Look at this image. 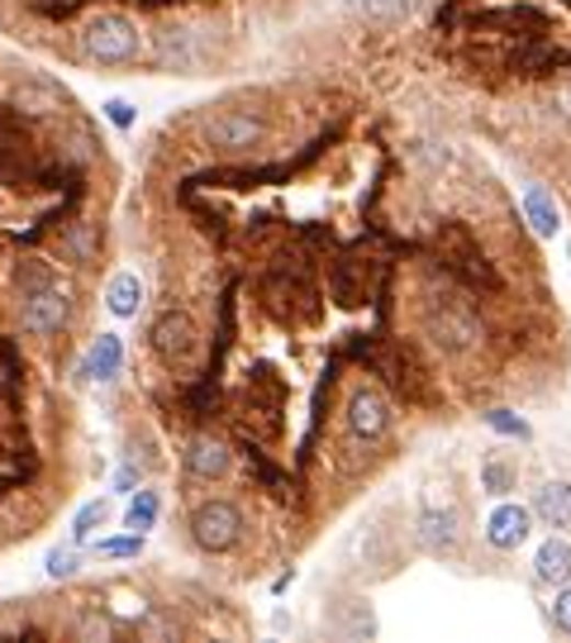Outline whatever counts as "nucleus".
<instances>
[{
    "mask_svg": "<svg viewBox=\"0 0 571 643\" xmlns=\"http://www.w3.org/2000/svg\"><path fill=\"white\" fill-rule=\"evenodd\" d=\"M120 367H124V339L120 334H100L91 343V353H86V363H81V381H110V377H120Z\"/></svg>",
    "mask_w": 571,
    "mask_h": 643,
    "instance_id": "4468645a",
    "label": "nucleus"
},
{
    "mask_svg": "<svg viewBox=\"0 0 571 643\" xmlns=\"http://www.w3.org/2000/svg\"><path fill=\"white\" fill-rule=\"evenodd\" d=\"M557 106H562L557 114H562V120H571V86H567V91H557Z\"/></svg>",
    "mask_w": 571,
    "mask_h": 643,
    "instance_id": "bb28decb",
    "label": "nucleus"
},
{
    "mask_svg": "<svg viewBox=\"0 0 571 643\" xmlns=\"http://www.w3.org/2000/svg\"><path fill=\"white\" fill-rule=\"evenodd\" d=\"M485 424H491L495 434H505V439H519V443H528V439H534V424H528L524 414H514V410H491V414H485Z\"/></svg>",
    "mask_w": 571,
    "mask_h": 643,
    "instance_id": "4be33fe9",
    "label": "nucleus"
},
{
    "mask_svg": "<svg viewBox=\"0 0 571 643\" xmlns=\"http://www.w3.org/2000/svg\"><path fill=\"white\" fill-rule=\"evenodd\" d=\"M134 486H138V472H134V467H120V472H114V491H120V496H134Z\"/></svg>",
    "mask_w": 571,
    "mask_h": 643,
    "instance_id": "a878e982",
    "label": "nucleus"
},
{
    "mask_svg": "<svg viewBox=\"0 0 571 643\" xmlns=\"http://www.w3.org/2000/svg\"><path fill=\"white\" fill-rule=\"evenodd\" d=\"M100 114H105V120L120 129V134H128V129L138 124V106H134V100H124V96H110L105 106H100Z\"/></svg>",
    "mask_w": 571,
    "mask_h": 643,
    "instance_id": "5701e85b",
    "label": "nucleus"
},
{
    "mask_svg": "<svg viewBox=\"0 0 571 643\" xmlns=\"http://www.w3.org/2000/svg\"><path fill=\"white\" fill-rule=\"evenodd\" d=\"M391 429V400H385L377 386H357L348 396V434L352 439H381Z\"/></svg>",
    "mask_w": 571,
    "mask_h": 643,
    "instance_id": "6e6552de",
    "label": "nucleus"
},
{
    "mask_svg": "<svg viewBox=\"0 0 571 643\" xmlns=\"http://www.w3.org/2000/svg\"><path fill=\"white\" fill-rule=\"evenodd\" d=\"M548 624L557 629V634L571 639V581L557 586V596H552V606H548Z\"/></svg>",
    "mask_w": 571,
    "mask_h": 643,
    "instance_id": "b1692460",
    "label": "nucleus"
},
{
    "mask_svg": "<svg viewBox=\"0 0 571 643\" xmlns=\"http://www.w3.org/2000/svg\"><path fill=\"white\" fill-rule=\"evenodd\" d=\"M77 567H81V557H77V543H53V548L43 553V572H48L53 581H63V577H77Z\"/></svg>",
    "mask_w": 571,
    "mask_h": 643,
    "instance_id": "aec40b11",
    "label": "nucleus"
},
{
    "mask_svg": "<svg viewBox=\"0 0 571 643\" xmlns=\"http://www.w3.org/2000/svg\"><path fill=\"white\" fill-rule=\"evenodd\" d=\"M143 553V534H114V539H96V557H110V563H120V557H138Z\"/></svg>",
    "mask_w": 571,
    "mask_h": 643,
    "instance_id": "412c9836",
    "label": "nucleus"
},
{
    "mask_svg": "<svg viewBox=\"0 0 571 643\" xmlns=\"http://www.w3.org/2000/svg\"><path fill=\"white\" fill-rule=\"evenodd\" d=\"M228 467H234V453H228L224 439L214 434H195L191 443H186V472L200 481H224Z\"/></svg>",
    "mask_w": 571,
    "mask_h": 643,
    "instance_id": "9b49d317",
    "label": "nucleus"
},
{
    "mask_svg": "<svg viewBox=\"0 0 571 643\" xmlns=\"http://www.w3.org/2000/svg\"><path fill=\"white\" fill-rule=\"evenodd\" d=\"M414 10H419V0H362V14L377 24H405L414 20Z\"/></svg>",
    "mask_w": 571,
    "mask_h": 643,
    "instance_id": "6ab92c4d",
    "label": "nucleus"
},
{
    "mask_svg": "<svg viewBox=\"0 0 571 643\" xmlns=\"http://www.w3.org/2000/svg\"><path fill=\"white\" fill-rule=\"evenodd\" d=\"M519 210H524V220H528V229H534L538 239H557V234H562V210H557V200L542 191V186H524Z\"/></svg>",
    "mask_w": 571,
    "mask_h": 643,
    "instance_id": "ddd939ff",
    "label": "nucleus"
},
{
    "mask_svg": "<svg viewBox=\"0 0 571 643\" xmlns=\"http://www.w3.org/2000/svg\"><path fill=\"white\" fill-rule=\"evenodd\" d=\"M153 48H157V63H163V67H177V71H191V67L200 63L191 29H163Z\"/></svg>",
    "mask_w": 571,
    "mask_h": 643,
    "instance_id": "dca6fc26",
    "label": "nucleus"
},
{
    "mask_svg": "<svg viewBox=\"0 0 571 643\" xmlns=\"http://www.w3.org/2000/svg\"><path fill=\"white\" fill-rule=\"evenodd\" d=\"M191 539L205 553H228L243 539V510L234 500H205V506H195V514H191Z\"/></svg>",
    "mask_w": 571,
    "mask_h": 643,
    "instance_id": "f03ea898",
    "label": "nucleus"
},
{
    "mask_svg": "<svg viewBox=\"0 0 571 643\" xmlns=\"http://www.w3.org/2000/svg\"><path fill=\"white\" fill-rule=\"evenodd\" d=\"M105 310L114 314V320H134V314L143 310V281H138V271H114L110 286H105Z\"/></svg>",
    "mask_w": 571,
    "mask_h": 643,
    "instance_id": "2eb2a0df",
    "label": "nucleus"
},
{
    "mask_svg": "<svg viewBox=\"0 0 571 643\" xmlns=\"http://www.w3.org/2000/svg\"><path fill=\"white\" fill-rule=\"evenodd\" d=\"M157 514H163V496L148 491V486H138V491L128 496V506H124V529H134V534H148V529L157 524Z\"/></svg>",
    "mask_w": 571,
    "mask_h": 643,
    "instance_id": "a211bd4d",
    "label": "nucleus"
},
{
    "mask_svg": "<svg viewBox=\"0 0 571 643\" xmlns=\"http://www.w3.org/2000/svg\"><path fill=\"white\" fill-rule=\"evenodd\" d=\"M267 138V120L248 110H220L205 120V143L220 153H253Z\"/></svg>",
    "mask_w": 571,
    "mask_h": 643,
    "instance_id": "7ed1b4c3",
    "label": "nucleus"
},
{
    "mask_svg": "<svg viewBox=\"0 0 571 643\" xmlns=\"http://www.w3.org/2000/svg\"><path fill=\"white\" fill-rule=\"evenodd\" d=\"M534 581L548 586V591L571 581V539L562 534V529H552V534L534 548Z\"/></svg>",
    "mask_w": 571,
    "mask_h": 643,
    "instance_id": "9d476101",
    "label": "nucleus"
},
{
    "mask_svg": "<svg viewBox=\"0 0 571 643\" xmlns=\"http://www.w3.org/2000/svg\"><path fill=\"white\" fill-rule=\"evenodd\" d=\"M481 486L491 496H505V491H514V472L500 467V463H481Z\"/></svg>",
    "mask_w": 571,
    "mask_h": 643,
    "instance_id": "393cba45",
    "label": "nucleus"
},
{
    "mask_svg": "<svg viewBox=\"0 0 571 643\" xmlns=\"http://www.w3.org/2000/svg\"><path fill=\"white\" fill-rule=\"evenodd\" d=\"M20 320H24V334H57V329L67 324V296L48 281H34L24 291Z\"/></svg>",
    "mask_w": 571,
    "mask_h": 643,
    "instance_id": "0eeeda50",
    "label": "nucleus"
},
{
    "mask_svg": "<svg viewBox=\"0 0 571 643\" xmlns=\"http://www.w3.org/2000/svg\"><path fill=\"white\" fill-rule=\"evenodd\" d=\"M534 524H538V514L534 506H519V500H500V506L485 514V524H481V539L491 543L495 553H519L528 539H534Z\"/></svg>",
    "mask_w": 571,
    "mask_h": 643,
    "instance_id": "20e7f679",
    "label": "nucleus"
},
{
    "mask_svg": "<svg viewBox=\"0 0 571 643\" xmlns=\"http://www.w3.org/2000/svg\"><path fill=\"white\" fill-rule=\"evenodd\" d=\"M414 534H419V543L428 553H457V543H462V514H457L452 506L438 510V506H424L419 520H414Z\"/></svg>",
    "mask_w": 571,
    "mask_h": 643,
    "instance_id": "1a4fd4ad",
    "label": "nucleus"
},
{
    "mask_svg": "<svg viewBox=\"0 0 571 643\" xmlns=\"http://www.w3.org/2000/svg\"><path fill=\"white\" fill-rule=\"evenodd\" d=\"M428 334H434V343L448 357H462L481 343V324H477V314L462 310V306H443V310L428 314Z\"/></svg>",
    "mask_w": 571,
    "mask_h": 643,
    "instance_id": "423d86ee",
    "label": "nucleus"
},
{
    "mask_svg": "<svg viewBox=\"0 0 571 643\" xmlns=\"http://www.w3.org/2000/svg\"><path fill=\"white\" fill-rule=\"evenodd\" d=\"M148 343H153V353L163 357L167 367L191 363V353H195V324H191V314H186V310H163L153 320V329H148Z\"/></svg>",
    "mask_w": 571,
    "mask_h": 643,
    "instance_id": "39448f33",
    "label": "nucleus"
},
{
    "mask_svg": "<svg viewBox=\"0 0 571 643\" xmlns=\"http://www.w3.org/2000/svg\"><path fill=\"white\" fill-rule=\"evenodd\" d=\"M81 48L100 67H124V63H134L138 57L143 34H138V24L128 20V14L110 10V14H96V20L81 29Z\"/></svg>",
    "mask_w": 571,
    "mask_h": 643,
    "instance_id": "f257e3e1",
    "label": "nucleus"
},
{
    "mask_svg": "<svg viewBox=\"0 0 571 643\" xmlns=\"http://www.w3.org/2000/svg\"><path fill=\"white\" fill-rule=\"evenodd\" d=\"M110 500L105 496H96V500H86V506L71 514V543H96L100 539V529L110 524Z\"/></svg>",
    "mask_w": 571,
    "mask_h": 643,
    "instance_id": "f3484780",
    "label": "nucleus"
},
{
    "mask_svg": "<svg viewBox=\"0 0 571 643\" xmlns=\"http://www.w3.org/2000/svg\"><path fill=\"white\" fill-rule=\"evenodd\" d=\"M528 506H534L542 529H571V481H562V477L542 481Z\"/></svg>",
    "mask_w": 571,
    "mask_h": 643,
    "instance_id": "f8f14e48",
    "label": "nucleus"
}]
</instances>
